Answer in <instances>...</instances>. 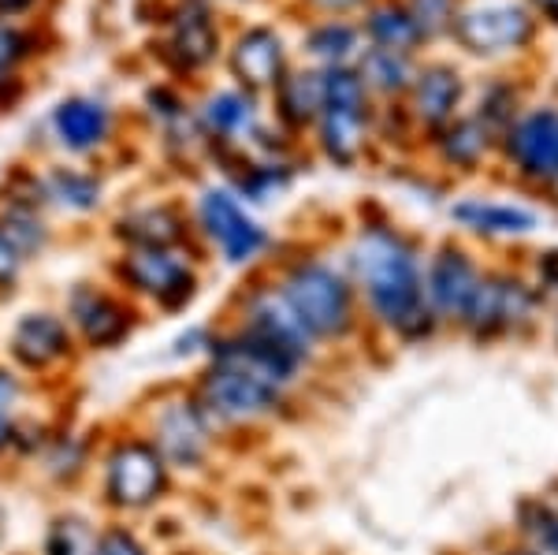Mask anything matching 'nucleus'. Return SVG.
I'll return each mask as SVG.
<instances>
[{
  "label": "nucleus",
  "mask_w": 558,
  "mask_h": 555,
  "mask_svg": "<svg viewBox=\"0 0 558 555\" xmlns=\"http://www.w3.org/2000/svg\"><path fill=\"white\" fill-rule=\"evenodd\" d=\"M510 555H533V552H510Z\"/></svg>",
  "instance_id": "nucleus-42"
},
{
  "label": "nucleus",
  "mask_w": 558,
  "mask_h": 555,
  "mask_svg": "<svg viewBox=\"0 0 558 555\" xmlns=\"http://www.w3.org/2000/svg\"><path fill=\"white\" fill-rule=\"evenodd\" d=\"M510 157L525 176L555 179L558 176V112H533L510 131Z\"/></svg>",
  "instance_id": "nucleus-15"
},
{
  "label": "nucleus",
  "mask_w": 558,
  "mask_h": 555,
  "mask_svg": "<svg viewBox=\"0 0 558 555\" xmlns=\"http://www.w3.org/2000/svg\"><path fill=\"white\" fill-rule=\"evenodd\" d=\"M31 4H34V0H0V15H20Z\"/></svg>",
  "instance_id": "nucleus-37"
},
{
  "label": "nucleus",
  "mask_w": 558,
  "mask_h": 555,
  "mask_svg": "<svg viewBox=\"0 0 558 555\" xmlns=\"http://www.w3.org/2000/svg\"><path fill=\"white\" fill-rule=\"evenodd\" d=\"M20 273H23V257H20V250H15L12 243H8L4 236H0V291L12 288V283L20 280Z\"/></svg>",
  "instance_id": "nucleus-36"
},
{
  "label": "nucleus",
  "mask_w": 558,
  "mask_h": 555,
  "mask_svg": "<svg viewBox=\"0 0 558 555\" xmlns=\"http://www.w3.org/2000/svg\"><path fill=\"white\" fill-rule=\"evenodd\" d=\"M529 291L521 283L510 280H481L476 288L470 310H465V325L473 328L476 336H495V333H507L514 328L518 321L529 317Z\"/></svg>",
  "instance_id": "nucleus-14"
},
{
  "label": "nucleus",
  "mask_w": 558,
  "mask_h": 555,
  "mask_svg": "<svg viewBox=\"0 0 558 555\" xmlns=\"http://www.w3.org/2000/svg\"><path fill=\"white\" fill-rule=\"evenodd\" d=\"M365 131V83L347 68L324 75L320 142L331 160H354Z\"/></svg>",
  "instance_id": "nucleus-8"
},
{
  "label": "nucleus",
  "mask_w": 558,
  "mask_h": 555,
  "mask_svg": "<svg viewBox=\"0 0 558 555\" xmlns=\"http://www.w3.org/2000/svg\"><path fill=\"white\" fill-rule=\"evenodd\" d=\"M220 34L202 4H186L172 23V49L183 68H202L216 57Z\"/></svg>",
  "instance_id": "nucleus-19"
},
{
  "label": "nucleus",
  "mask_w": 558,
  "mask_h": 555,
  "mask_svg": "<svg viewBox=\"0 0 558 555\" xmlns=\"http://www.w3.org/2000/svg\"><path fill=\"white\" fill-rule=\"evenodd\" d=\"M279 89V112H283V120L291 123H310L320 116V101H324V75H313V71H305V75H291V79H279L276 83Z\"/></svg>",
  "instance_id": "nucleus-25"
},
{
  "label": "nucleus",
  "mask_w": 558,
  "mask_h": 555,
  "mask_svg": "<svg viewBox=\"0 0 558 555\" xmlns=\"http://www.w3.org/2000/svg\"><path fill=\"white\" fill-rule=\"evenodd\" d=\"M407 15L417 26V34H436L447 23H454V0H413Z\"/></svg>",
  "instance_id": "nucleus-32"
},
{
  "label": "nucleus",
  "mask_w": 558,
  "mask_h": 555,
  "mask_svg": "<svg viewBox=\"0 0 558 555\" xmlns=\"http://www.w3.org/2000/svg\"><path fill=\"white\" fill-rule=\"evenodd\" d=\"M305 45H310L313 57L339 64V60H347L350 52H354L357 34H354V26H347V23H324L310 34V38H305Z\"/></svg>",
  "instance_id": "nucleus-27"
},
{
  "label": "nucleus",
  "mask_w": 558,
  "mask_h": 555,
  "mask_svg": "<svg viewBox=\"0 0 558 555\" xmlns=\"http://www.w3.org/2000/svg\"><path fill=\"white\" fill-rule=\"evenodd\" d=\"M525 530L533 533L547 552L558 555V515L551 507H525Z\"/></svg>",
  "instance_id": "nucleus-33"
},
{
  "label": "nucleus",
  "mask_w": 558,
  "mask_h": 555,
  "mask_svg": "<svg viewBox=\"0 0 558 555\" xmlns=\"http://www.w3.org/2000/svg\"><path fill=\"white\" fill-rule=\"evenodd\" d=\"M458 94H462V83H458L454 71L447 68H428L425 75L417 79V94H413V109L425 123H447L458 105Z\"/></svg>",
  "instance_id": "nucleus-21"
},
{
  "label": "nucleus",
  "mask_w": 558,
  "mask_h": 555,
  "mask_svg": "<svg viewBox=\"0 0 558 555\" xmlns=\"http://www.w3.org/2000/svg\"><path fill=\"white\" fill-rule=\"evenodd\" d=\"M354 273L368 294V306L387 328L399 336H425L432 325V310L425 302L417 254L402 236L373 228L354 246Z\"/></svg>",
  "instance_id": "nucleus-1"
},
{
  "label": "nucleus",
  "mask_w": 558,
  "mask_h": 555,
  "mask_svg": "<svg viewBox=\"0 0 558 555\" xmlns=\"http://www.w3.org/2000/svg\"><path fill=\"white\" fill-rule=\"evenodd\" d=\"M488 146V131H481V123H454V131H447L444 154L454 165H473Z\"/></svg>",
  "instance_id": "nucleus-29"
},
{
  "label": "nucleus",
  "mask_w": 558,
  "mask_h": 555,
  "mask_svg": "<svg viewBox=\"0 0 558 555\" xmlns=\"http://www.w3.org/2000/svg\"><path fill=\"white\" fill-rule=\"evenodd\" d=\"M451 26L473 52H507L533 38V15L518 0H473Z\"/></svg>",
  "instance_id": "nucleus-9"
},
{
  "label": "nucleus",
  "mask_w": 558,
  "mask_h": 555,
  "mask_svg": "<svg viewBox=\"0 0 558 555\" xmlns=\"http://www.w3.org/2000/svg\"><path fill=\"white\" fill-rule=\"evenodd\" d=\"M365 79L380 89H402L410 79L407 52H391V49H373L365 60Z\"/></svg>",
  "instance_id": "nucleus-28"
},
{
  "label": "nucleus",
  "mask_w": 558,
  "mask_h": 555,
  "mask_svg": "<svg viewBox=\"0 0 558 555\" xmlns=\"http://www.w3.org/2000/svg\"><path fill=\"white\" fill-rule=\"evenodd\" d=\"M112 131V112L94 97H68L52 112V134L60 138V146L71 154H89L108 138Z\"/></svg>",
  "instance_id": "nucleus-17"
},
{
  "label": "nucleus",
  "mask_w": 558,
  "mask_h": 555,
  "mask_svg": "<svg viewBox=\"0 0 558 555\" xmlns=\"http://www.w3.org/2000/svg\"><path fill=\"white\" fill-rule=\"evenodd\" d=\"M242 333L265 339V343H272V347L287 351L291 358H299V362H305V358H310V351H313V336L305 333L302 321L291 313V306L283 302L279 288L250 294V299H246V321H242Z\"/></svg>",
  "instance_id": "nucleus-12"
},
{
  "label": "nucleus",
  "mask_w": 558,
  "mask_h": 555,
  "mask_svg": "<svg viewBox=\"0 0 558 555\" xmlns=\"http://www.w3.org/2000/svg\"><path fill=\"white\" fill-rule=\"evenodd\" d=\"M368 34H373L376 49H391V52H407L410 45L421 38L410 15L402 12V8H395V4H384V8H376V12L368 15Z\"/></svg>",
  "instance_id": "nucleus-26"
},
{
  "label": "nucleus",
  "mask_w": 558,
  "mask_h": 555,
  "mask_svg": "<svg viewBox=\"0 0 558 555\" xmlns=\"http://www.w3.org/2000/svg\"><path fill=\"white\" fill-rule=\"evenodd\" d=\"M454 220H462L473 231H488V236H521V231L536 228V217L529 209L502 205V202H481V198L454 205Z\"/></svg>",
  "instance_id": "nucleus-20"
},
{
  "label": "nucleus",
  "mask_w": 558,
  "mask_h": 555,
  "mask_svg": "<svg viewBox=\"0 0 558 555\" xmlns=\"http://www.w3.org/2000/svg\"><path fill=\"white\" fill-rule=\"evenodd\" d=\"M231 71L242 86L265 89L276 86L283 75V41L268 26H254V31L239 34L235 49H231Z\"/></svg>",
  "instance_id": "nucleus-16"
},
{
  "label": "nucleus",
  "mask_w": 558,
  "mask_h": 555,
  "mask_svg": "<svg viewBox=\"0 0 558 555\" xmlns=\"http://www.w3.org/2000/svg\"><path fill=\"white\" fill-rule=\"evenodd\" d=\"M168 462L142 436H128L105 455V504L112 511H146L168 492Z\"/></svg>",
  "instance_id": "nucleus-3"
},
{
  "label": "nucleus",
  "mask_w": 558,
  "mask_h": 555,
  "mask_svg": "<svg viewBox=\"0 0 558 555\" xmlns=\"http://www.w3.org/2000/svg\"><path fill=\"white\" fill-rule=\"evenodd\" d=\"M153 447L168 470H194L209 459L213 447V418L194 396H179L153 414Z\"/></svg>",
  "instance_id": "nucleus-6"
},
{
  "label": "nucleus",
  "mask_w": 558,
  "mask_h": 555,
  "mask_svg": "<svg viewBox=\"0 0 558 555\" xmlns=\"http://www.w3.org/2000/svg\"><path fill=\"white\" fill-rule=\"evenodd\" d=\"M116 236L128 243V250H175L186 239V220L172 205H146L120 217Z\"/></svg>",
  "instance_id": "nucleus-18"
},
{
  "label": "nucleus",
  "mask_w": 558,
  "mask_h": 555,
  "mask_svg": "<svg viewBox=\"0 0 558 555\" xmlns=\"http://www.w3.org/2000/svg\"><path fill=\"white\" fill-rule=\"evenodd\" d=\"M536 4H539V12H544L547 20L558 23V0H536Z\"/></svg>",
  "instance_id": "nucleus-39"
},
{
  "label": "nucleus",
  "mask_w": 558,
  "mask_h": 555,
  "mask_svg": "<svg viewBox=\"0 0 558 555\" xmlns=\"http://www.w3.org/2000/svg\"><path fill=\"white\" fill-rule=\"evenodd\" d=\"M26 52H31V41H26V34L20 26L0 23V71H12Z\"/></svg>",
  "instance_id": "nucleus-34"
},
{
  "label": "nucleus",
  "mask_w": 558,
  "mask_h": 555,
  "mask_svg": "<svg viewBox=\"0 0 558 555\" xmlns=\"http://www.w3.org/2000/svg\"><path fill=\"white\" fill-rule=\"evenodd\" d=\"M116 273L134 294L157 302L160 310H183L197 291L194 268L179 250H123Z\"/></svg>",
  "instance_id": "nucleus-5"
},
{
  "label": "nucleus",
  "mask_w": 558,
  "mask_h": 555,
  "mask_svg": "<svg viewBox=\"0 0 558 555\" xmlns=\"http://www.w3.org/2000/svg\"><path fill=\"white\" fill-rule=\"evenodd\" d=\"M279 294L313 339H339L354 325V291L336 268L299 262L279 283Z\"/></svg>",
  "instance_id": "nucleus-2"
},
{
  "label": "nucleus",
  "mask_w": 558,
  "mask_h": 555,
  "mask_svg": "<svg viewBox=\"0 0 558 555\" xmlns=\"http://www.w3.org/2000/svg\"><path fill=\"white\" fill-rule=\"evenodd\" d=\"M134 313L123 306L116 294H108L94 283H78L68 299V328H75L83 336L86 347L94 351H112L134 328Z\"/></svg>",
  "instance_id": "nucleus-10"
},
{
  "label": "nucleus",
  "mask_w": 558,
  "mask_h": 555,
  "mask_svg": "<svg viewBox=\"0 0 558 555\" xmlns=\"http://www.w3.org/2000/svg\"><path fill=\"white\" fill-rule=\"evenodd\" d=\"M320 8H331V12H336V8H350V4H357V0H317Z\"/></svg>",
  "instance_id": "nucleus-41"
},
{
  "label": "nucleus",
  "mask_w": 558,
  "mask_h": 555,
  "mask_svg": "<svg viewBox=\"0 0 558 555\" xmlns=\"http://www.w3.org/2000/svg\"><path fill=\"white\" fill-rule=\"evenodd\" d=\"M287 183H291L287 168H279V165H260V168H250V172L239 179V191L246 194L250 202H272L276 194H283V191H287Z\"/></svg>",
  "instance_id": "nucleus-30"
},
{
  "label": "nucleus",
  "mask_w": 558,
  "mask_h": 555,
  "mask_svg": "<svg viewBox=\"0 0 558 555\" xmlns=\"http://www.w3.org/2000/svg\"><path fill=\"white\" fill-rule=\"evenodd\" d=\"M41 186H45V198H52L71 213H89L101 205V179L78 172V168H49Z\"/></svg>",
  "instance_id": "nucleus-23"
},
{
  "label": "nucleus",
  "mask_w": 558,
  "mask_h": 555,
  "mask_svg": "<svg viewBox=\"0 0 558 555\" xmlns=\"http://www.w3.org/2000/svg\"><path fill=\"white\" fill-rule=\"evenodd\" d=\"M20 399H23V381L15 377L12 370H4V365H0V422H12Z\"/></svg>",
  "instance_id": "nucleus-35"
},
{
  "label": "nucleus",
  "mask_w": 558,
  "mask_h": 555,
  "mask_svg": "<svg viewBox=\"0 0 558 555\" xmlns=\"http://www.w3.org/2000/svg\"><path fill=\"white\" fill-rule=\"evenodd\" d=\"M89 555H149L142 544V536L128 530V526H105L101 533H94L89 541Z\"/></svg>",
  "instance_id": "nucleus-31"
},
{
  "label": "nucleus",
  "mask_w": 558,
  "mask_h": 555,
  "mask_svg": "<svg viewBox=\"0 0 558 555\" xmlns=\"http://www.w3.org/2000/svg\"><path fill=\"white\" fill-rule=\"evenodd\" d=\"M476 288H481V273H476L462 250H444V254L432 257L428 280H425V302L432 313L462 321Z\"/></svg>",
  "instance_id": "nucleus-13"
},
{
  "label": "nucleus",
  "mask_w": 558,
  "mask_h": 555,
  "mask_svg": "<svg viewBox=\"0 0 558 555\" xmlns=\"http://www.w3.org/2000/svg\"><path fill=\"white\" fill-rule=\"evenodd\" d=\"M194 399L205 407V414L213 422L223 425H254L260 418L276 414V407L283 402V388L254 377V373H242L235 365L209 362L197 381Z\"/></svg>",
  "instance_id": "nucleus-4"
},
{
  "label": "nucleus",
  "mask_w": 558,
  "mask_h": 555,
  "mask_svg": "<svg viewBox=\"0 0 558 555\" xmlns=\"http://www.w3.org/2000/svg\"><path fill=\"white\" fill-rule=\"evenodd\" d=\"M205 128L220 138H250L257 131V112L254 101L239 89H223V94H213L209 105H205Z\"/></svg>",
  "instance_id": "nucleus-22"
},
{
  "label": "nucleus",
  "mask_w": 558,
  "mask_h": 555,
  "mask_svg": "<svg viewBox=\"0 0 558 555\" xmlns=\"http://www.w3.org/2000/svg\"><path fill=\"white\" fill-rule=\"evenodd\" d=\"M15 444V422H0V455Z\"/></svg>",
  "instance_id": "nucleus-38"
},
{
  "label": "nucleus",
  "mask_w": 558,
  "mask_h": 555,
  "mask_svg": "<svg viewBox=\"0 0 558 555\" xmlns=\"http://www.w3.org/2000/svg\"><path fill=\"white\" fill-rule=\"evenodd\" d=\"M197 224L228 265H250L268 246L265 228L242 209V202L231 191H216V186L202 191Z\"/></svg>",
  "instance_id": "nucleus-7"
},
{
  "label": "nucleus",
  "mask_w": 558,
  "mask_h": 555,
  "mask_svg": "<svg viewBox=\"0 0 558 555\" xmlns=\"http://www.w3.org/2000/svg\"><path fill=\"white\" fill-rule=\"evenodd\" d=\"M8 347H12V358L26 373H49V370H57L60 362H68L75 339H71V328L64 317L41 310V313H23V317L15 321Z\"/></svg>",
  "instance_id": "nucleus-11"
},
{
  "label": "nucleus",
  "mask_w": 558,
  "mask_h": 555,
  "mask_svg": "<svg viewBox=\"0 0 558 555\" xmlns=\"http://www.w3.org/2000/svg\"><path fill=\"white\" fill-rule=\"evenodd\" d=\"M0 236L20 250L23 262L49 246V228H45V220L38 217V209H31V205H23V202H12V198H4V205H0Z\"/></svg>",
  "instance_id": "nucleus-24"
},
{
  "label": "nucleus",
  "mask_w": 558,
  "mask_h": 555,
  "mask_svg": "<svg viewBox=\"0 0 558 555\" xmlns=\"http://www.w3.org/2000/svg\"><path fill=\"white\" fill-rule=\"evenodd\" d=\"M15 79H12V71H0V105L8 101V86H12Z\"/></svg>",
  "instance_id": "nucleus-40"
}]
</instances>
